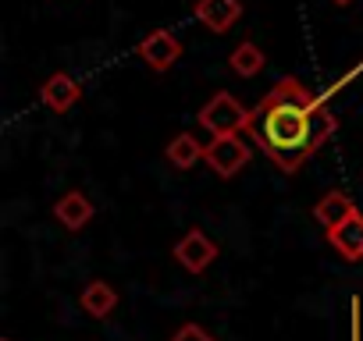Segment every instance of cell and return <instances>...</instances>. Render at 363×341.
Returning a JSON list of instances; mask_svg holds the SVG:
<instances>
[{
  "label": "cell",
  "mask_w": 363,
  "mask_h": 341,
  "mask_svg": "<svg viewBox=\"0 0 363 341\" xmlns=\"http://www.w3.org/2000/svg\"><path fill=\"white\" fill-rule=\"evenodd\" d=\"M335 128H338L335 114L299 79L274 82V89L250 110V121H246V135L285 175H296L335 135Z\"/></svg>",
  "instance_id": "6da1fadb"
},
{
  "label": "cell",
  "mask_w": 363,
  "mask_h": 341,
  "mask_svg": "<svg viewBox=\"0 0 363 341\" xmlns=\"http://www.w3.org/2000/svg\"><path fill=\"white\" fill-rule=\"evenodd\" d=\"M246 121H250V110L232 93H214L200 110V125L211 135H239L246 132Z\"/></svg>",
  "instance_id": "7a4b0ae2"
},
{
  "label": "cell",
  "mask_w": 363,
  "mask_h": 341,
  "mask_svg": "<svg viewBox=\"0 0 363 341\" xmlns=\"http://www.w3.org/2000/svg\"><path fill=\"white\" fill-rule=\"evenodd\" d=\"M246 163H250V146L239 135H214L207 142V167L218 178H225V182L235 178Z\"/></svg>",
  "instance_id": "3957f363"
},
{
  "label": "cell",
  "mask_w": 363,
  "mask_h": 341,
  "mask_svg": "<svg viewBox=\"0 0 363 341\" xmlns=\"http://www.w3.org/2000/svg\"><path fill=\"white\" fill-rule=\"evenodd\" d=\"M174 260L186 267L189 274H203L214 260H218V242L207 235V231H200V228H189L186 235H182L178 242H174Z\"/></svg>",
  "instance_id": "277c9868"
},
{
  "label": "cell",
  "mask_w": 363,
  "mask_h": 341,
  "mask_svg": "<svg viewBox=\"0 0 363 341\" xmlns=\"http://www.w3.org/2000/svg\"><path fill=\"white\" fill-rule=\"evenodd\" d=\"M135 54L153 68V71H171L182 57V40L167 29H153L150 36H143V43L135 47Z\"/></svg>",
  "instance_id": "5b68a950"
},
{
  "label": "cell",
  "mask_w": 363,
  "mask_h": 341,
  "mask_svg": "<svg viewBox=\"0 0 363 341\" xmlns=\"http://www.w3.org/2000/svg\"><path fill=\"white\" fill-rule=\"evenodd\" d=\"M54 217L65 231H82L93 217H96V207L93 200L82 192V189H68L57 203H54Z\"/></svg>",
  "instance_id": "8992f818"
},
{
  "label": "cell",
  "mask_w": 363,
  "mask_h": 341,
  "mask_svg": "<svg viewBox=\"0 0 363 341\" xmlns=\"http://www.w3.org/2000/svg\"><path fill=\"white\" fill-rule=\"evenodd\" d=\"M79 96H82V86H79L68 71H54V75L40 86V100H43V107L54 110V114L72 110V107L79 103Z\"/></svg>",
  "instance_id": "52a82bcc"
},
{
  "label": "cell",
  "mask_w": 363,
  "mask_h": 341,
  "mask_svg": "<svg viewBox=\"0 0 363 341\" xmlns=\"http://www.w3.org/2000/svg\"><path fill=\"white\" fill-rule=\"evenodd\" d=\"M196 18L203 29L221 36L242 18V0H196Z\"/></svg>",
  "instance_id": "ba28073f"
},
{
  "label": "cell",
  "mask_w": 363,
  "mask_h": 341,
  "mask_svg": "<svg viewBox=\"0 0 363 341\" xmlns=\"http://www.w3.org/2000/svg\"><path fill=\"white\" fill-rule=\"evenodd\" d=\"M352 214H356V203H352L345 192H338V189L324 192V196L313 203V221H317L324 231H335V228H342V224H345Z\"/></svg>",
  "instance_id": "9c48e42d"
},
{
  "label": "cell",
  "mask_w": 363,
  "mask_h": 341,
  "mask_svg": "<svg viewBox=\"0 0 363 341\" xmlns=\"http://www.w3.org/2000/svg\"><path fill=\"white\" fill-rule=\"evenodd\" d=\"M328 242H331V249H335L342 260H349V263L363 260V214L356 210L342 228L328 231Z\"/></svg>",
  "instance_id": "30bf717a"
},
{
  "label": "cell",
  "mask_w": 363,
  "mask_h": 341,
  "mask_svg": "<svg viewBox=\"0 0 363 341\" xmlns=\"http://www.w3.org/2000/svg\"><path fill=\"white\" fill-rule=\"evenodd\" d=\"M164 156L171 160V167H178V170H189V167H196L200 160H207V146H203L193 132H178V135L167 142Z\"/></svg>",
  "instance_id": "8fae6325"
},
{
  "label": "cell",
  "mask_w": 363,
  "mask_h": 341,
  "mask_svg": "<svg viewBox=\"0 0 363 341\" xmlns=\"http://www.w3.org/2000/svg\"><path fill=\"white\" fill-rule=\"evenodd\" d=\"M79 306L93 316V320H104V316H111L114 313V306H118V291L107 284V281H89L86 288H82V295H79Z\"/></svg>",
  "instance_id": "7c38bea8"
},
{
  "label": "cell",
  "mask_w": 363,
  "mask_h": 341,
  "mask_svg": "<svg viewBox=\"0 0 363 341\" xmlns=\"http://www.w3.org/2000/svg\"><path fill=\"white\" fill-rule=\"evenodd\" d=\"M264 64H267V57H264V50L257 47V43H239L235 50H232V57H228V68L235 71V75H242V79H253V75H260L264 71Z\"/></svg>",
  "instance_id": "4fadbf2b"
},
{
  "label": "cell",
  "mask_w": 363,
  "mask_h": 341,
  "mask_svg": "<svg viewBox=\"0 0 363 341\" xmlns=\"http://www.w3.org/2000/svg\"><path fill=\"white\" fill-rule=\"evenodd\" d=\"M171 341H214V334H211L207 327H200V323H182V327L171 334Z\"/></svg>",
  "instance_id": "5bb4252c"
},
{
  "label": "cell",
  "mask_w": 363,
  "mask_h": 341,
  "mask_svg": "<svg viewBox=\"0 0 363 341\" xmlns=\"http://www.w3.org/2000/svg\"><path fill=\"white\" fill-rule=\"evenodd\" d=\"M331 4H338V8H349V4H352V0H331Z\"/></svg>",
  "instance_id": "9a60e30c"
},
{
  "label": "cell",
  "mask_w": 363,
  "mask_h": 341,
  "mask_svg": "<svg viewBox=\"0 0 363 341\" xmlns=\"http://www.w3.org/2000/svg\"><path fill=\"white\" fill-rule=\"evenodd\" d=\"M4 341H11V337H4Z\"/></svg>",
  "instance_id": "2e32d148"
}]
</instances>
